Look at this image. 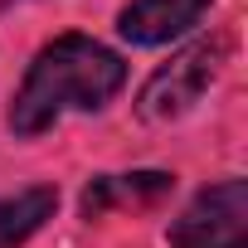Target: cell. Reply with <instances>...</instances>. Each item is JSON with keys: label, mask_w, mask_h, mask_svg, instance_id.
Instances as JSON below:
<instances>
[{"label": "cell", "mask_w": 248, "mask_h": 248, "mask_svg": "<svg viewBox=\"0 0 248 248\" xmlns=\"http://www.w3.org/2000/svg\"><path fill=\"white\" fill-rule=\"evenodd\" d=\"M122 83H127L122 54L88 34H59L34 54L5 122L15 137H39L63 112H102L122 93Z\"/></svg>", "instance_id": "1"}, {"label": "cell", "mask_w": 248, "mask_h": 248, "mask_svg": "<svg viewBox=\"0 0 248 248\" xmlns=\"http://www.w3.org/2000/svg\"><path fill=\"white\" fill-rule=\"evenodd\" d=\"M224 59H229V34H209V39L185 44L180 54H170V59L146 78V88L137 93V117L151 122V127L185 117V112L204 97V88L219 78Z\"/></svg>", "instance_id": "2"}, {"label": "cell", "mask_w": 248, "mask_h": 248, "mask_svg": "<svg viewBox=\"0 0 248 248\" xmlns=\"http://www.w3.org/2000/svg\"><path fill=\"white\" fill-rule=\"evenodd\" d=\"M170 248H248V180H219L166 229Z\"/></svg>", "instance_id": "3"}, {"label": "cell", "mask_w": 248, "mask_h": 248, "mask_svg": "<svg viewBox=\"0 0 248 248\" xmlns=\"http://www.w3.org/2000/svg\"><path fill=\"white\" fill-rule=\"evenodd\" d=\"M204 10H209V0H132L117 15V34L127 44L156 49V44H170L185 30H195Z\"/></svg>", "instance_id": "4"}, {"label": "cell", "mask_w": 248, "mask_h": 248, "mask_svg": "<svg viewBox=\"0 0 248 248\" xmlns=\"http://www.w3.org/2000/svg\"><path fill=\"white\" fill-rule=\"evenodd\" d=\"M175 190L170 170H132V175H97L83 190V219L107 214L112 204H156Z\"/></svg>", "instance_id": "5"}, {"label": "cell", "mask_w": 248, "mask_h": 248, "mask_svg": "<svg viewBox=\"0 0 248 248\" xmlns=\"http://www.w3.org/2000/svg\"><path fill=\"white\" fill-rule=\"evenodd\" d=\"M54 209H59V190L54 185H34V190L5 195L0 200V248H15L30 233H39L44 219H54Z\"/></svg>", "instance_id": "6"}]
</instances>
